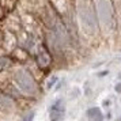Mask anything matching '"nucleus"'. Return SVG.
Here are the masks:
<instances>
[{
	"mask_svg": "<svg viewBox=\"0 0 121 121\" xmlns=\"http://www.w3.org/2000/svg\"><path fill=\"white\" fill-rule=\"evenodd\" d=\"M114 90H116V93H117V94H120V95H121V82L117 83V84L114 86Z\"/></svg>",
	"mask_w": 121,
	"mask_h": 121,
	"instance_id": "423d86ee",
	"label": "nucleus"
},
{
	"mask_svg": "<svg viewBox=\"0 0 121 121\" xmlns=\"http://www.w3.org/2000/svg\"><path fill=\"white\" fill-rule=\"evenodd\" d=\"M8 65H10V60L6 59V57H0V71L7 68Z\"/></svg>",
	"mask_w": 121,
	"mask_h": 121,
	"instance_id": "20e7f679",
	"label": "nucleus"
},
{
	"mask_svg": "<svg viewBox=\"0 0 121 121\" xmlns=\"http://www.w3.org/2000/svg\"><path fill=\"white\" fill-rule=\"evenodd\" d=\"M50 112V121H60L63 120L64 117V105H63V101L61 99H57L55 104L49 108Z\"/></svg>",
	"mask_w": 121,
	"mask_h": 121,
	"instance_id": "f03ea898",
	"label": "nucleus"
},
{
	"mask_svg": "<svg viewBox=\"0 0 121 121\" xmlns=\"http://www.w3.org/2000/svg\"><path fill=\"white\" fill-rule=\"evenodd\" d=\"M15 80L23 91H26L29 94H34L37 91V84L27 71H23V69L18 71L17 75H15Z\"/></svg>",
	"mask_w": 121,
	"mask_h": 121,
	"instance_id": "f257e3e1",
	"label": "nucleus"
},
{
	"mask_svg": "<svg viewBox=\"0 0 121 121\" xmlns=\"http://www.w3.org/2000/svg\"><path fill=\"white\" fill-rule=\"evenodd\" d=\"M34 116H35V112H29L27 114L23 117V121H33L34 120Z\"/></svg>",
	"mask_w": 121,
	"mask_h": 121,
	"instance_id": "39448f33",
	"label": "nucleus"
},
{
	"mask_svg": "<svg viewBox=\"0 0 121 121\" xmlns=\"http://www.w3.org/2000/svg\"><path fill=\"white\" fill-rule=\"evenodd\" d=\"M86 116L88 117V120L91 121H102L104 120V114L99 108H90L86 112Z\"/></svg>",
	"mask_w": 121,
	"mask_h": 121,
	"instance_id": "7ed1b4c3",
	"label": "nucleus"
}]
</instances>
